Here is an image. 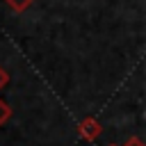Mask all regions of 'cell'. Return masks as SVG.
Here are the masks:
<instances>
[{"label":"cell","instance_id":"8992f818","mask_svg":"<svg viewBox=\"0 0 146 146\" xmlns=\"http://www.w3.org/2000/svg\"><path fill=\"white\" fill-rule=\"evenodd\" d=\"M110 146H116V144H110Z\"/></svg>","mask_w":146,"mask_h":146},{"label":"cell","instance_id":"7a4b0ae2","mask_svg":"<svg viewBox=\"0 0 146 146\" xmlns=\"http://www.w3.org/2000/svg\"><path fill=\"white\" fill-rule=\"evenodd\" d=\"M11 114H14V112H11V107H9V103L0 98V128H2V125H5V123H7L9 119H11Z\"/></svg>","mask_w":146,"mask_h":146},{"label":"cell","instance_id":"277c9868","mask_svg":"<svg viewBox=\"0 0 146 146\" xmlns=\"http://www.w3.org/2000/svg\"><path fill=\"white\" fill-rule=\"evenodd\" d=\"M7 84H9V73H7V68L0 66V89H5Z\"/></svg>","mask_w":146,"mask_h":146},{"label":"cell","instance_id":"5b68a950","mask_svg":"<svg viewBox=\"0 0 146 146\" xmlns=\"http://www.w3.org/2000/svg\"><path fill=\"white\" fill-rule=\"evenodd\" d=\"M123 146H146V144H144V141H141L139 137H128Z\"/></svg>","mask_w":146,"mask_h":146},{"label":"cell","instance_id":"3957f363","mask_svg":"<svg viewBox=\"0 0 146 146\" xmlns=\"http://www.w3.org/2000/svg\"><path fill=\"white\" fill-rule=\"evenodd\" d=\"M5 2H7V5L14 9V11H25V9H27V7H30L34 0H5Z\"/></svg>","mask_w":146,"mask_h":146},{"label":"cell","instance_id":"6da1fadb","mask_svg":"<svg viewBox=\"0 0 146 146\" xmlns=\"http://www.w3.org/2000/svg\"><path fill=\"white\" fill-rule=\"evenodd\" d=\"M100 132H103V123H100L96 116H84V119L78 123V135H80V139H84V141H96V139L100 137Z\"/></svg>","mask_w":146,"mask_h":146}]
</instances>
